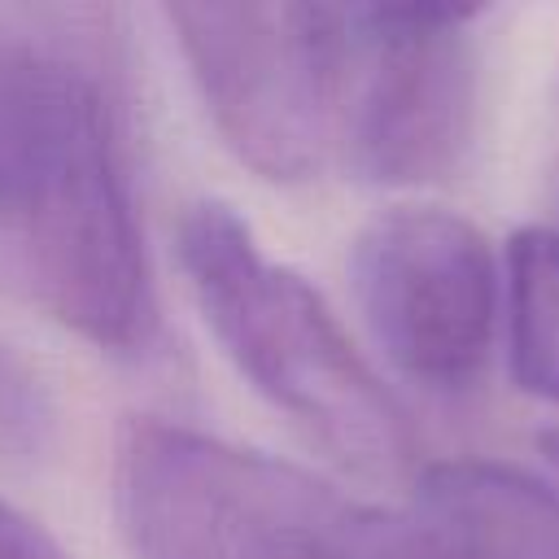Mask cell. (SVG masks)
<instances>
[{
  "instance_id": "1",
  "label": "cell",
  "mask_w": 559,
  "mask_h": 559,
  "mask_svg": "<svg viewBox=\"0 0 559 559\" xmlns=\"http://www.w3.org/2000/svg\"><path fill=\"white\" fill-rule=\"evenodd\" d=\"M96 13H0V275L96 349L157 336L127 122Z\"/></svg>"
},
{
  "instance_id": "2",
  "label": "cell",
  "mask_w": 559,
  "mask_h": 559,
  "mask_svg": "<svg viewBox=\"0 0 559 559\" xmlns=\"http://www.w3.org/2000/svg\"><path fill=\"white\" fill-rule=\"evenodd\" d=\"M179 266L236 371L323 454L367 480L415 467V432L384 380L354 349L319 288L271 262L218 201L179 218Z\"/></svg>"
},
{
  "instance_id": "3",
  "label": "cell",
  "mask_w": 559,
  "mask_h": 559,
  "mask_svg": "<svg viewBox=\"0 0 559 559\" xmlns=\"http://www.w3.org/2000/svg\"><path fill=\"white\" fill-rule=\"evenodd\" d=\"M114 515L135 559H406L411 515L170 419H127Z\"/></svg>"
},
{
  "instance_id": "4",
  "label": "cell",
  "mask_w": 559,
  "mask_h": 559,
  "mask_svg": "<svg viewBox=\"0 0 559 559\" xmlns=\"http://www.w3.org/2000/svg\"><path fill=\"white\" fill-rule=\"evenodd\" d=\"M175 44L223 144L262 179L297 183L341 148L349 92V9L175 4Z\"/></svg>"
},
{
  "instance_id": "5",
  "label": "cell",
  "mask_w": 559,
  "mask_h": 559,
  "mask_svg": "<svg viewBox=\"0 0 559 559\" xmlns=\"http://www.w3.org/2000/svg\"><path fill=\"white\" fill-rule=\"evenodd\" d=\"M476 9H349L354 52L341 148L367 183L424 188L450 179L476 131Z\"/></svg>"
},
{
  "instance_id": "6",
  "label": "cell",
  "mask_w": 559,
  "mask_h": 559,
  "mask_svg": "<svg viewBox=\"0 0 559 559\" xmlns=\"http://www.w3.org/2000/svg\"><path fill=\"white\" fill-rule=\"evenodd\" d=\"M349 275L384 358L432 393H463L480 380L502 275L485 231L437 205H397L371 218Z\"/></svg>"
},
{
  "instance_id": "7",
  "label": "cell",
  "mask_w": 559,
  "mask_h": 559,
  "mask_svg": "<svg viewBox=\"0 0 559 559\" xmlns=\"http://www.w3.org/2000/svg\"><path fill=\"white\" fill-rule=\"evenodd\" d=\"M411 515L450 559H559V493L511 463H428Z\"/></svg>"
},
{
  "instance_id": "8",
  "label": "cell",
  "mask_w": 559,
  "mask_h": 559,
  "mask_svg": "<svg viewBox=\"0 0 559 559\" xmlns=\"http://www.w3.org/2000/svg\"><path fill=\"white\" fill-rule=\"evenodd\" d=\"M507 354L524 393L559 402V227H524L507 245Z\"/></svg>"
},
{
  "instance_id": "9",
  "label": "cell",
  "mask_w": 559,
  "mask_h": 559,
  "mask_svg": "<svg viewBox=\"0 0 559 559\" xmlns=\"http://www.w3.org/2000/svg\"><path fill=\"white\" fill-rule=\"evenodd\" d=\"M57 437V406L39 371L0 341V454L35 459Z\"/></svg>"
},
{
  "instance_id": "10",
  "label": "cell",
  "mask_w": 559,
  "mask_h": 559,
  "mask_svg": "<svg viewBox=\"0 0 559 559\" xmlns=\"http://www.w3.org/2000/svg\"><path fill=\"white\" fill-rule=\"evenodd\" d=\"M0 559H70V555L39 520H31L26 511L0 498Z\"/></svg>"
},
{
  "instance_id": "11",
  "label": "cell",
  "mask_w": 559,
  "mask_h": 559,
  "mask_svg": "<svg viewBox=\"0 0 559 559\" xmlns=\"http://www.w3.org/2000/svg\"><path fill=\"white\" fill-rule=\"evenodd\" d=\"M542 454H546V459H550V467L559 472V428H550V432L542 437Z\"/></svg>"
}]
</instances>
